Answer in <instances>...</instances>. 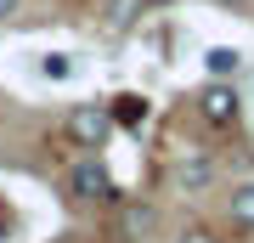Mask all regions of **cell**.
Masks as SVG:
<instances>
[{"mask_svg": "<svg viewBox=\"0 0 254 243\" xmlns=\"http://www.w3.org/2000/svg\"><path fill=\"white\" fill-rule=\"evenodd\" d=\"M63 136L73 147H85V153H96V147H108L113 136V108H102V102H73L63 113Z\"/></svg>", "mask_w": 254, "mask_h": 243, "instance_id": "1", "label": "cell"}, {"mask_svg": "<svg viewBox=\"0 0 254 243\" xmlns=\"http://www.w3.org/2000/svg\"><path fill=\"white\" fill-rule=\"evenodd\" d=\"M68 198H73V204H113V198H119V181H113V170H108L96 153H85V159L68 170Z\"/></svg>", "mask_w": 254, "mask_h": 243, "instance_id": "2", "label": "cell"}, {"mask_svg": "<svg viewBox=\"0 0 254 243\" xmlns=\"http://www.w3.org/2000/svg\"><path fill=\"white\" fill-rule=\"evenodd\" d=\"M192 102H198V119L215 125V130H232L237 119H243V90H237L232 80H203Z\"/></svg>", "mask_w": 254, "mask_h": 243, "instance_id": "3", "label": "cell"}, {"mask_svg": "<svg viewBox=\"0 0 254 243\" xmlns=\"http://www.w3.org/2000/svg\"><path fill=\"white\" fill-rule=\"evenodd\" d=\"M215 181H220V170H215V159H203V153H192V159H181L170 170L175 192H215Z\"/></svg>", "mask_w": 254, "mask_h": 243, "instance_id": "4", "label": "cell"}, {"mask_svg": "<svg viewBox=\"0 0 254 243\" xmlns=\"http://www.w3.org/2000/svg\"><path fill=\"white\" fill-rule=\"evenodd\" d=\"M226 221L237 226V232H254V181H243V187L226 192Z\"/></svg>", "mask_w": 254, "mask_h": 243, "instance_id": "5", "label": "cell"}, {"mask_svg": "<svg viewBox=\"0 0 254 243\" xmlns=\"http://www.w3.org/2000/svg\"><path fill=\"white\" fill-rule=\"evenodd\" d=\"M203 68H209V80H232V74L243 68V51H237V45H209Z\"/></svg>", "mask_w": 254, "mask_h": 243, "instance_id": "6", "label": "cell"}, {"mask_svg": "<svg viewBox=\"0 0 254 243\" xmlns=\"http://www.w3.org/2000/svg\"><path fill=\"white\" fill-rule=\"evenodd\" d=\"M119 226H125V238H130V243H136V238H147V232L158 226V209H153V204H125Z\"/></svg>", "mask_w": 254, "mask_h": 243, "instance_id": "7", "label": "cell"}, {"mask_svg": "<svg viewBox=\"0 0 254 243\" xmlns=\"http://www.w3.org/2000/svg\"><path fill=\"white\" fill-rule=\"evenodd\" d=\"M147 119V102L136 90H125V96H113V125H141Z\"/></svg>", "mask_w": 254, "mask_h": 243, "instance_id": "8", "label": "cell"}, {"mask_svg": "<svg viewBox=\"0 0 254 243\" xmlns=\"http://www.w3.org/2000/svg\"><path fill=\"white\" fill-rule=\"evenodd\" d=\"M46 74H51V80H68V74H73V57H63V51L46 57Z\"/></svg>", "mask_w": 254, "mask_h": 243, "instance_id": "9", "label": "cell"}, {"mask_svg": "<svg viewBox=\"0 0 254 243\" xmlns=\"http://www.w3.org/2000/svg\"><path fill=\"white\" fill-rule=\"evenodd\" d=\"M175 243H220V238H215V232H203V226H187Z\"/></svg>", "mask_w": 254, "mask_h": 243, "instance_id": "10", "label": "cell"}, {"mask_svg": "<svg viewBox=\"0 0 254 243\" xmlns=\"http://www.w3.org/2000/svg\"><path fill=\"white\" fill-rule=\"evenodd\" d=\"M17 11H23V0H0V23H11Z\"/></svg>", "mask_w": 254, "mask_h": 243, "instance_id": "11", "label": "cell"}, {"mask_svg": "<svg viewBox=\"0 0 254 243\" xmlns=\"http://www.w3.org/2000/svg\"><path fill=\"white\" fill-rule=\"evenodd\" d=\"M215 6H226V11H237V17H243V11H254V0H215Z\"/></svg>", "mask_w": 254, "mask_h": 243, "instance_id": "12", "label": "cell"}, {"mask_svg": "<svg viewBox=\"0 0 254 243\" xmlns=\"http://www.w3.org/2000/svg\"><path fill=\"white\" fill-rule=\"evenodd\" d=\"M141 6H170V0H141Z\"/></svg>", "mask_w": 254, "mask_h": 243, "instance_id": "13", "label": "cell"}]
</instances>
